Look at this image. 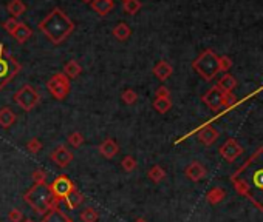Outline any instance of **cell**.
Segmentation results:
<instances>
[{
    "mask_svg": "<svg viewBox=\"0 0 263 222\" xmlns=\"http://www.w3.org/2000/svg\"><path fill=\"white\" fill-rule=\"evenodd\" d=\"M121 99L125 105H133V103H136V100H138V93L132 88H127L125 91H122Z\"/></svg>",
    "mask_w": 263,
    "mask_h": 222,
    "instance_id": "obj_31",
    "label": "cell"
},
{
    "mask_svg": "<svg viewBox=\"0 0 263 222\" xmlns=\"http://www.w3.org/2000/svg\"><path fill=\"white\" fill-rule=\"evenodd\" d=\"M133 222H147V221H146V219H143V218H138V219L133 221Z\"/></svg>",
    "mask_w": 263,
    "mask_h": 222,
    "instance_id": "obj_39",
    "label": "cell"
},
{
    "mask_svg": "<svg viewBox=\"0 0 263 222\" xmlns=\"http://www.w3.org/2000/svg\"><path fill=\"white\" fill-rule=\"evenodd\" d=\"M121 168H122L124 172L132 173V172L136 170V168H138V161H136L132 154H127V156H124V157H122V161H121Z\"/></svg>",
    "mask_w": 263,
    "mask_h": 222,
    "instance_id": "obj_29",
    "label": "cell"
},
{
    "mask_svg": "<svg viewBox=\"0 0 263 222\" xmlns=\"http://www.w3.org/2000/svg\"><path fill=\"white\" fill-rule=\"evenodd\" d=\"M16 121H17V116L11 108L9 107L0 108V126H2V128H5V130L11 128V126L16 123Z\"/></svg>",
    "mask_w": 263,
    "mask_h": 222,
    "instance_id": "obj_18",
    "label": "cell"
},
{
    "mask_svg": "<svg viewBox=\"0 0 263 222\" xmlns=\"http://www.w3.org/2000/svg\"><path fill=\"white\" fill-rule=\"evenodd\" d=\"M152 73H153V76H155L158 80L166 82L167 79L172 76L174 68H172V65H171V63L167 62V60H160V62H158L156 65L153 67Z\"/></svg>",
    "mask_w": 263,
    "mask_h": 222,
    "instance_id": "obj_15",
    "label": "cell"
},
{
    "mask_svg": "<svg viewBox=\"0 0 263 222\" xmlns=\"http://www.w3.org/2000/svg\"><path fill=\"white\" fill-rule=\"evenodd\" d=\"M98 150L105 159H113V157L119 153V145L117 141L112 139V137H107V139L102 141V144H99Z\"/></svg>",
    "mask_w": 263,
    "mask_h": 222,
    "instance_id": "obj_13",
    "label": "cell"
},
{
    "mask_svg": "<svg viewBox=\"0 0 263 222\" xmlns=\"http://www.w3.org/2000/svg\"><path fill=\"white\" fill-rule=\"evenodd\" d=\"M47 88L56 100H65L70 94L71 83L64 73H56L55 76L47 82Z\"/></svg>",
    "mask_w": 263,
    "mask_h": 222,
    "instance_id": "obj_8",
    "label": "cell"
},
{
    "mask_svg": "<svg viewBox=\"0 0 263 222\" xmlns=\"http://www.w3.org/2000/svg\"><path fill=\"white\" fill-rule=\"evenodd\" d=\"M22 71L20 62L9 52L6 45L0 44V91Z\"/></svg>",
    "mask_w": 263,
    "mask_h": 222,
    "instance_id": "obj_4",
    "label": "cell"
},
{
    "mask_svg": "<svg viewBox=\"0 0 263 222\" xmlns=\"http://www.w3.org/2000/svg\"><path fill=\"white\" fill-rule=\"evenodd\" d=\"M122 2H124V0H122Z\"/></svg>",
    "mask_w": 263,
    "mask_h": 222,
    "instance_id": "obj_42",
    "label": "cell"
},
{
    "mask_svg": "<svg viewBox=\"0 0 263 222\" xmlns=\"http://www.w3.org/2000/svg\"><path fill=\"white\" fill-rule=\"evenodd\" d=\"M71 222H73V221H71Z\"/></svg>",
    "mask_w": 263,
    "mask_h": 222,
    "instance_id": "obj_43",
    "label": "cell"
},
{
    "mask_svg": "<svg viewBox=\"0 0 263 222\" xmlns=\"http://www.w3.org/2000/svg\"><path fill=\"white\" fill-rule=\"evenodd\" d=\"M218 57L214 49H205L194 62L192 68L197 71V74L206 82H210L215 79V76L220 73L218 68Z\"/></svg>",
    "mask_w": 263,
    "mask_h": 222,
    "instance_id": "obj_5",
    "label": "cell"
},
{
    "mask_svg": "<svg viewBox=\"0 0 263 222\" xmlns=\"http://www.w3.org/2000/svg\"><path fill=\"white\" fill-rule=\"evenodd\" d=\"M24 200L37 215H45L48 210L58 205V202L55 200V196L51 193V188L47 182L45 184H34L24 195Z\"/></svg>",
    "mask_w": 263,
    "mask_h": 222,
    "instance_id": "obj_3",
    "label": "cell"
},
{
    "mask_svg": "<svg viewBox=\"0 0 263 222\" xmlns=\"http://www.w3.org/2000/svg\"><path fill=\"white\" fill-rule=\"evenodd\" d=\"M22 222H36L34 219H25V221H22Z\"/></svg>",
    "mask_w": 263,
    "mask_h": 222,
    "instance_id": "obj_40",
    "label": "cell"
},
{
    "mask_svg": "<svg viewBox=\"0 0 263 222\" xmlns=\"http://www.w3.org/2000/svg\"><path fill=\"white\" fill-rule=\"evenodd\" d=\"M6 11L11 14V17L19 19L20 16H24L27 11V5L22 2V0H9L6 5Z\"/></svg>",
    "mask_w": 263,
    "mask_h": 222,
    "instance_id": "obj_21",
    "label": "cell"
},
{
    "mask_svg": "<svg viewBox=\"0 0 263 222\" xmlns=\"http://www.w3.org/2000/svg\"><path fill=\"white\" fill-rule=\"evenodd\" d=\"M231 67H233V59L228 57V56H220L218 57V68H220V71L226 73V71L231 70Z\"/></svg>",
    "mask_w": 263,
    "mask_h": 222,
    "instance_id": "obj_34",
    "label": "cell"
},
{
    "mask_svg": "<svg viewBox=\"0 0 263 222\" xmlns=\"http://www.w3.org/2000/svg\"><path fill=\"white\" fill-rule=\"evenodd\" d=\"M155 98H160V99H163V98H171V90L167 88V87H164V85L158 87L156 91H155Z\"/></svg>",
    "mask_w": 263,
    "mask_h": 222,
    "instance_id": "obj_38",
    "label": "cell"
},
{
    "mask_svg": "<svg viewBox=\"0 0 263 222\" xmlns=\"http://www.w3.org/2000/svg\"><path fill=\"white\" fill-rule=\"evenodd\" d=\"M84 142H86V137H84L82 133L75 131V133L68 134V144H70L73 148H79V147H82Z\"/></svg>",
    "mask_w": 263,
    "mask_h": 222,
    "instance_id": "obj_32",
    "label": "cell"
},
{
    "mask_svg": "<svg viewBox=\"0 0 263 222\" xmlns=\"http://www.w3.org/2000/svg\"><path fill=\"white\" fill-rule=\"evenodd\" d=\"M20 22L16 19V17H9V19H6L5 22H3V28H5V31L6 33H9V34H13V31L17 28V25H19Z\"/></svg>",
    "mask_w": 263,
    "mask_h": 222,
    "instance_id": "obj_35",
    "label": "cell"
},
{
    "mask_svg": "<svg viewBox=\"0 0 263 222\" xmlns=\"http://www.w3.org/2000/svg\"><path fill=\"white\" fill-rule=\"evenodd\" d=\"M37 26L53 45H60L75 31L76 25L59 6H56L42 19Z\"/></svg>",
    "mask_w": 263,
    "mask_h": 222,
    "instance_id": "obj_2",
    "label": "cell"
},
{
    "mask_svg": "<svg viewBox=\"0 0 263 222\" xmlns=\"http://www.w3.org/2000/svg\"><path fill=\"white\" fill-rule=\"evenodd\" d=\"M218 136H220L218 130H215L212 125H205L203 128L198 131V141L203 145L209 147L218 139Z\"/></svg>",
    "mask_w": 263,
    "mask_h": 222,
    "instance_id": "obj_14",
    "label": "cell"
},
{
    "mask_svg": "<svg viewBox=\"0 0 263 222\" xmlns=\"http://www.w3.org/2000/svg\"><path fill=\"white\" fill-rule=\"evenodd\" d=\"M19 44H27V42L29 40V37L33 36V29H31L27 24H22L20 22L17 25V28L13 31V34H11Z\"/></svg>",
    "mask_w": 263,
    "mask_h": 222,
    "instance_id": "obj_19",
    "label": "cell"
},
{
    "mask_svg": "<svg viewBox=\"0 0 263 222\" xmlns=\"http://www.w3.org/2000/svg\"><path fill=\"white\" fill-rule=\"evenodd\" d=\"M81 221L82 222H98L99 221V215H98V211L94 210L93 207H87V208H84L81 211Z\"/></svg>",
    "mask_w": 263,
    "mask_h": 222,
    "instance_id": "obj_30",
    "label": "cell"
},
{
    "mask_svg": "<svg viewBox=\"0 0 263 222\" xmlns=\"http://www.w3.org/2000/svg\"><path fill=\"white\" fill-rule=\"evenodd\" d=\"M152 105H153V110H155L156 113L166 114L167 111L172 108V100H171V98H163V99L155 98V100H153Z\"/></svg>",
    "mask_w": 263,
    "mask_h": 222,
    "instance_id": "obj_27",
    "label": "cell"
},
{
    "mask_svg": "<svg viewBox=\"0 0 263 222\" xmlns=\"http://www.w3.org/2000/svg\"><path fill=\"white\" fill-rule=\"evenodd\" d=\"M27 150L31 154H37L42 150V142L37 139V137H31V139L27 142Z\"/></svg>",
    "mask_w": 263,
    "mask_h": 222,
    "instance_id": "obj_33",
    "label": "cell"
},
{
    "mask_svg": "<svg viewBox=\"0 0 263 222\" xmlns=\"http://www.w3.org/2000/svg\"><path fill=\"white\" fill-rule=\"evenodd\" d=\"M82 2H84V3H90V2H91V0H82Z\"/></svg>",
    "mask_w": 263,
    "mask_h": 222,
    "instance_id": "obj_41",
    "label": "cell"
},
{
    "mask_svg": "<svg viewBox=\"0 0 263 222\" xmlns=\"http://www.w3.org/2000/svg\"><path fill=\"white\" fill-rule=\"evenodd\" d=\"M8 221L9 222H22L24 221V213L19 208H11L8 213Z\"/></svg>",
    "mask_w": 263,
    "mask_h": 222,
    "instance_id": "obj_36",
    "label": "cell"
},
{
    "mask_svg": "<svg viewBox=\"0 0 263 222\" xmlns=\"http://www.w3.org/2000/svg\"><path fill=\"white\" fill-rule=\"evenodd\" d=\"M202 100L207 105L212 111H218L222 108H231L235 103L237 98L233 93H223L217 85L210 88L207 93L203 94Z\"/></svg>",
    "mask_w": 263,
    "mask_h": 222,
    "instance_id": "obj_6",
    "label": "cell"
},
{
    "mask_svg": "<svg viewBox=\"0 0 263 222\" xmlns=\"http://www.w3.org/2000/svg\"><path fill=\"white\" fill-rule=\"evenodd\" d=\"M47 177H48V173L45 170H42V168H39V170H36L33 173V181L34 184H45L47 182Z\"/></svg>",
    "mask_w": 263,
    "mask_h": 222,
    "instance_id": "obj_37",
    "label": "cell"
},
{
    "mask_svg": "<svg viewBox=\"0 0 263 222\" xmlns=\"http://www.w3.org/2000/svg\"><path fill=\"white\" fill-rule=\"evenodd\" d=\"M42 222H71V219L62 211L58 205H55L51 210H48L47 213L42 218Z\"/></svg>",
    "mask_w": 263,
    "mask_h": 222,
    "instance_id": "obj_17",
    "label": "cell"
},
{
    "mask_svg": "<svg viewBox=\"0 0 263 222\" xmlns=\"http://www.w3.org/2000/svg\"><path fill=\"white\" fill-rule=\"evenodd\" d=\"M235 192L263 211V147L257 148L231 176Z\"/></svg>",
    "mask_w": 263,
    "mask_h": 222,
    "instance_id": "obj_1",
    "label": "cell"
},
{
    "mask_svg": "<svg viewBox=\"0 0 263 222\" xmlns=\"http://www.w3.org/2000/svg\"><path fill=\"white\" fill-rule=\"evenodd\" d=\"M147 177H149L152 182L160 184L161 181H164V179H166V170L161 165H153L150 170L147 172Z\"/></svg>",
    "mask_w": 263,
    "mask_h": 222,
    "instance_id": "obj_26",
    "label": "cell"
},
{
    "mask_svg": "<svg viewBox=\"0 0 263 222\" xmlns=\"http://www.w3.org/2000/svg\"><path fill=\"white\" fill-rule=\"evenodd\" d=\"M14 102L24 111H33L40 103V94L31 83H27L14 94Z\"/></svg>",
    "mask_w": 263,
    "mask_h": 222,
    "instance_id": "obj_7",
    "label": "cell"
},
{
    "mask_svg": "<svg viewBox=\"0 0 263 222\" xmlns=\"http://www.w3.org/2000/svg\"><path fill=\"white\" fill-rule=\"evenodd\" d=\"M122 8H124V11L127 14L135 16L143 8V3H141V0H124Z\"/></svg>",
    "mask_w": 263,
    "mask_h": 222,
    "instance_id": "obj_28",
    "label": "cell"
},
{
    "mask_svg": "<svg viewBox=\"0 0 263 222\" xmlns=\"http://www.w3.org/2000/svg\"><path fill=\"white\" fill-rule=\"evenodd\" d=\"M50 159L55 162L58 167L67 168L73 162V159H75V156H73V153L68 150L65 145H59V147L55 148V151L50 154Z\"/></svg>",
    "mask_w": 263,
    "mask_h": 222,
    "instance_id": "obj_11",
    "label": "cell"
},
{
    "mask_svg": "<svg viewBox=\"0 0 263 222\" xmlns=\"http://www.w3.org/2000/svg\"><path fill=\"white\" fill-rule=\"evenodd\" d=\"M65 205L68 207V208H71V210H75V208H78L84 200H86V197H84V195L81 193V192H78V188H75L73 192H70L67 196H65Z\"/></svg>",
    "mask_w": 263,
    "mask_h": 222,
    "instance_id": "obj_22",
    "label": "cell"
},
{
    "mask_svg": "<svg viewBox=\"0 0 263 222\" xmlns=\"http://www.w3.org/2000/svg\"><path fill=\"white\" fill-rule=\"evenodd\" d=\"M218 153L226 162H234L238 156L243 154V147H241L234 137H228L225 144L218 148Z\"/></svg>",
    "mask_w": 263,
    "mask_h": 222,
    "instance_id": "obj_10",
    "label": "cell"
},
{
    "mask_svg": "<svg viewBox=\"0 0 263 222\" xmlns=\"http://www.w3.org/2000/svg\"><path fill=\"white\" fill-rule=\"evenodd\" d=\"M184 174H186L187 179H191L192 182H200L202 179L206 177L207 170L205 168L203 164H200L198 161H194L184 168Z\"/></svg>",
    "mask_w": 263,
    "mask_h": 222,
    "instance_id": "obj_12",
    "label": "cell"
},
{
    "mask_svg": "<svg viewBox=\"0 0 263 222\" xmlns=\"http://www.w3.org/2000/svg\"><path fill=\"white\" fill-rule=\"evenodd\" d=\"M90 5L93 8V11L101 17H105L107 14H110L115 8L113 0H91Z\"/></svg>",
    "mask_w": 263,
    "mask_h": 222,
    "instance_id": "obj_16",
    "label": "cell"
},
{
    "mask_svg": "<svg viewBox=\"0 0 263 222\" xmlns=\"http://www.w3.org/2000/svg\"><path fill=\"white\" fill-rule=\"evenodd\" d=\"M112 34L117 37L118 40H121V42H124V40H127L130 36H132V29H130V26L125 24V22H119L117 26L113 28V31H112Z\"/></svg>",
    "mask_w": 263,
    "mask_h": 222,
    "instance_id": "obj_24",
    "label": "cell"
},
{
    "mask_svg": "<svg viewBox=\"0 0 263 222\" xmlns=\"http://www.w3.org/2000/svg\"><path fill=\"white\" fill-rule=\"evenodd\" d=\"M50 188H51L53 196H55V200L59 204V202H62V200L65 199V196H67L70 192H73V190L76 188V185H75V182H73L68 176L59 174V176L55 179V181H53V184L50 185Z\"/></svg>",
    "mask_w": 263,
    "mask_h": 222,
    "instance_id": "obj_9",
    "label": "cell"
},
{
    "mask_svg": "<svg viewBox=\"0 0 263 222\" xmlns=\"http://www.w3.org/2000/svg\"><path fill=\"white\" fill-rule=\"evenodd\" d=\"M225 197H226V192L222 187H214L206 193V200L210 205H217L220 202H223Z\"/></svg>",
    "mask_w": 263,
    "mask_h": 222,
    "instance_id": "obj_20",
    "label": "cell"
},
{
    "mask_svg": "<svg viewBox=\"0 0 263 222\" xmlns=\"http://www.w3.org/2000/svg\"><path fill=\"white\" fill-rule=\"evenodd\" d=\"M81 73H82V67L79 65V62H76V60H68V62L65 63L64 74H65V76H67L70 80L79 77Z\"/></svg>",
    "mask_w": 263,
    "mask_h": 222,
    "instance_id": "obj_25",
    "label": "cell"
},
{
    "mask_svg": "<svg viewBox=\"0 0 263 222\" xmlns=\"http://www.w3.org/2000/svg\"><path fill=\"white\" fill-rule=\"evenodd\" d=\"M217 87L223 93H233L234 88L237 87V79L233 76V74H225V76L218 80Z\"/></svg>",
    "mask_w": 263,
    "mask_h": 222,
    "instance_id": "obj_23",
    "label": "cell"
}]
</instances>
